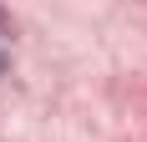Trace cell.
Listing matches in <instances>:
<instances>
[{
	"mask_svg": "<svg viewBox=\"0 0 147 142\" xmlns=\"http://www.w3.org/2000/svg\"><path fill=\"white\" fill-rule=\"evenodd\" d=\"M0 41H10V15L0 10Z\"/></svg>",
	"mask_w": 147,
	"mask_h": 142,
	"instance_id": "cell-1",
	"label": "cell"
}]
</instances>
